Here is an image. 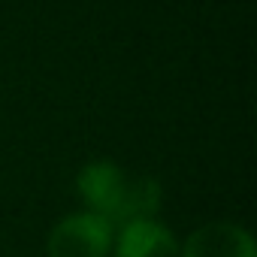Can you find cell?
Segmentation results:
<instances>
[{"instance_id":"cell-1","label":"cell","mask_w":257,"mask_h":257,"mask_svg":"<svg viewBox=\"0 0 257 257\" xmlns=\"http://www.w3.org/2000/svg\"><path fill=\"white\" fill-rule=\"evenodd\" d=\"M76 194L85 212L106 218L112 227L155 218L161 209V185L152 176H131L115 161H91L76 176Z\"/></svg>"},{"instance_id":"cell-2","label":"cell","mask_w":257,"mask_h":257,"mask_svg":"<svg viewBox=\"0 0 257 257\" xmlns=\"http://www.w3.org/2000/svg\"><path fill=\"white\" fill-rule=\"evenodd\" d=\"M115 227L94 212L64 215L46 242L49 257H109L112 254Z\"/></svg>"},{"instance_id":"cell-3","label":"cell","mask_w":257,"mask_h":257,"mask_svg":"<svg viewBox=\"0 0 257 257\" xmlns=\"http://www.w3.org/2000/svg\"><path fill=\"white\" fill-rule=\"evenodd\" d=\"M112 257H182V242L164 221L143 218L115 227Z\"/></svg>"},{"instance_id":"cell-4","label":"cell","mask_w":257,"mask_h":257,"mask_svg":"<svg viewBox=\"0 0 257 257\" xmlns=\"http://www.w3.org/2000/svg\"><path fill=\"white\" fill-rule=\"evenodd\" d=\"M182 257H257L254 236L233 221H209L182 242Z\"/></svg>"}]
</instances>
